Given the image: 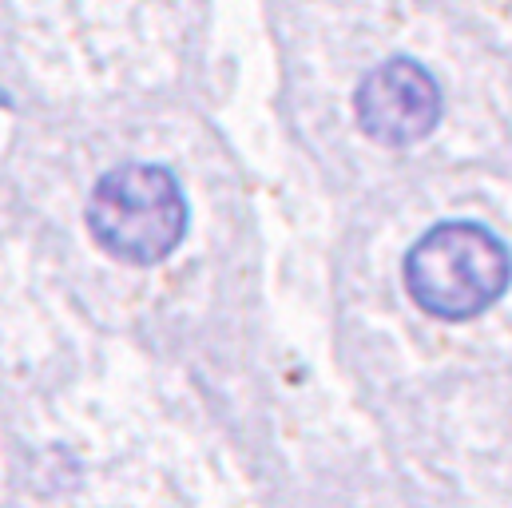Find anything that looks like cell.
<instances>
[{"instance_id":"cell-1","label":"cell","mask_w":512,"mask_h":508,"mask_svg":"<svg viewBox=\"0 0 512 508\" xmlns=\"http://www.w3.org/2000/svg\"><path fill=\"white\" fill-rule=\"evenodd\" d=\"M512 282L509 247L481 223H441L405 254L409 298L441 322L485 314Z\"/></svg>"},{"instance_id":"cell-4","label":"cell","mask_w":512,"mask_h":508,"mask_svg":"<svg viewBox=\"0 0 512 508\" xmlns=\"http://www.w3.org/2000/svg\"><path fill=\"white\" fill-rule=\"evenodd\" d=\"M0 104H8V96H4V92H0Z\"/></svg>"},{"instance_id":"cell-2","label":"cell","mask_w":512,"mask_h":508,"mask_svg":"<svg viewBox=\"0 0 512 508\" xmlns=\"http://www.w3.org/2000/svg\"><path fill=\"white\" fill-rule=\"evenodd\" d=\"M88 231L100 251L131 266L163 262L187 235V199L167 167L124 163L88 199Z\"/></svg>"},{"instance_id":"cell-3","label":"cell","mask_w":512,"mask_h":508,"mask_svg":"<svg viewBox=\"0 0 512 508\" xmlns=\"http://www.w3.org/2000/svg\"><path fill=\"white\" fill-rule=\"evenodd\" d=\"M354 116L366 139L382 147H413L441 124V88L417 60H385L354 96Z\"/></svg>"}]
</instances>
